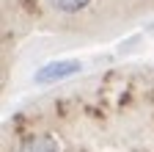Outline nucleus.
<instances>
[{
	"label": "nucleus",
	"mask_w": 154,
	"mask_h": 152,
	"mask_svg": "<svg viewBox=\"0 0 154 152\" xmlns=\"http://www.w3.org/2000/svg\"><path fill=\"white\" fill-rule=\"evenodd\" d=\"M154 6V0H91V25H105L116 17H124L129 11H146Z\"/></svg>",
	"instance_id": "nucleus-1"
},
{
	"label": "nucleus",
	"mask_w": 154,
	"mask_h": 152,
	"mask_svg": "<svg viewBox=\"0 0 154 152\" xmlns=\"http://www.w3.org/2000/svg\"><path fill=\"white\" fill-rule=\"evenodd\" d=\"M80 69L77 61H55V64H47L36 72V83H52V80H61L66 75H74Z\"/></svg>",
	"instance_id": "nucleus-2"
},
{
	"label": "nucleus",
	"mask_w": 154,
	"mask_h": 152,
	"mask_svg": "<svg viewBox=\"0 0 154 152\" xmlns=\"http://www.w3.org/2000/svg\"><path fill=\"white\" fill-rule=\"evenodd\" d=\"M22 152H58V149H55V141H52V138L38 136V138L28 141V144L22 147Z\"/></svg>",
	"instance_id": "nucleus-3"
}]
</instances>
